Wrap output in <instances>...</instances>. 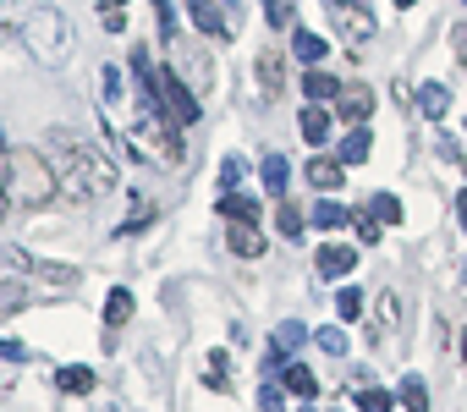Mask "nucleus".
<instances>
[{
    "mask_svg": "<svg viewBox=\"0 0 467 412\" xmlns=\"http://www.w3.org/2000/svg\"><path fill=\"white\" fill-rule=\"evenodd\" d=\"M6 210H12V198H6V187H0V221H6Z\"/></svg>",
    "mask_w": 467,
    "mask_h": 412,
    "instance_id": "nucleus-44",
    "label": "nucleus"
},
{
    "mask_svg": "<svg viewBox=\"0 0 467 412\" xmlns=\"http://www.w3.org/2000/svg\"><path fill=\"white\" fill-rule=\"evenodd\" d=\"M396 297L390 292H379V303H374V324H368V341H385V330H396Z\"/></svg>",
    "mask_w": 467,
    "mask_h": 412,
    "instance_id": "nucleus-20",
    "label": "nucleus"
},
{
    "mask_svg": "<svg viewBox=\"0 0 467 412\" xmlns=\"http://www.w3.org/2000/svg\"><path fill=\"white\" fill-rule=\"evenodd\" d=\"M231 253H237V259H259L265 253V237H259V226H231Z\"/></svg>",
    "mask_w": 467,
    "mask_h": 412,
    "instance_id": "nucleus-16",
    "label": "nucleus"
},
{
    "mask_svg": "<svg viewBox=\"0 0 467 412\" xmlns=\"http://www.w3.org/2000/svg\"><path fill=\"white\" fill-rule=\"evenodd\" d=\"M368 215H374L379 226H396V221H401V198H390V192H374V198H368Z\"/></svg>",
    "mask_w": 467,
    "mask_h": 412,
    "instance_id": "nucleus-25",
    "label": "nucleus"
},
{
    "mask_svg": "<svg viewBox=\"0 0 467 412\" xmlns=\"http://www.w3.org/2000/svg\"><path fill=\"white\" fill-rule=\"evenodd\" d=\"M220 221H231V226H259L265 221V210H259V198L254 192H220Z\"/></svg>",
    "mask_w": 467,
    "mask_h": 412,
    "instance_id": "nucleus-6",
    "label": "nucleus"
},
{
    "mask_svg": "<svg viewBox=\"0 0 467 412\" xmlns=\"http://www.w3.org/2000/svg\"><path fill=\"white\" fill-rule=\"evenodd\" d=\"M154 226V203L149 198H132V215L121 221V232H149Z\"/></svg>",
    "mask_w": 467,
    "mask_h": 412,
    "instance_id": "nucleus-31",
    "label": "nucleus"
},
{
    "mask_svg": "<svg viewBox=\"0 0 467 412\" xmlns=\"http://www.w3.org/2000/svg\"><path fill=\"white\" fill-rule=\"evenodd\" d=\"M105 94L121 99V72H116V67H105Z\"/></svg>",
    "mask_w": 467,
    "mask_h": 412,
    "instance_id": "nucleus-42",
    "label": "nucleus"
},
{
    "mask_svg": "<svg viewBox=\"0 0 467 412\" xmlns=\"http://www.w3.org/2000/svg\"><path fill=\"white\" fill-rule=\"evenodd\" d=\"M336 116H341V121H352V127H363V121L374 116V88L347 83V88H341V99H336Z\"/></svg>",
    "mask_w": 467,
    "mask_h": 412,
    "instance_id": "nucleus-9",
    "label": "nucleus"
},
{
    "mask_svg": "<svg viewBox=\"0 0 467 412\" xmlns=\"http://www.w3.org/2000/svg\"><path fill=\"white\" fill-rule=\"evenodd\" d=\"M379 232H385V226H379L374 215H358V242H363V248H368V242H379Z\"/></svg>",
    "mask_w": 467,
    "mask_h": 412,
    "instance_id": "nucleus-38",
    "label": "nucleus"
},
{
    "mask_svg": "<svg viewBox=\"0 0 467 412\" xmlns=\"http://www.w3.org/2000/svg\"><path fill=\"white\" fill-rule=\"evenodd\" d=\"M56 385H61L67 396H88V390H94V368H78V363H72V368H56Z\"/></svg>",
    "mask_w": 467,
    "mask_h": 412,
    "instance_id": "nucleus-22",
    "label": "nucleus"
},
{
    "mask_svg": "<svg viewBox=\"0 0 467 412\" xmlns=\"http://www.w3.org/2000/svg\"><path fill=\"white\" fill-rule=\"evenodd\" d=\"M325 6H330V23H336L341 45L363 50V45L374 39V12H368V0H325Z\"/></svg>",
    "mask_w": 467,
    "mask_h": 412,
    "instance_id": "nucleus-5",
    "label": "nucleus"
},
{
    "mask_svg": "<svg viewBox=\"0 0 467 412\" xmlns=\"http://www.w3.org/2000/svg\"><path fill=\"white\" fill-rule=\"evenodd\" d=\"M99 23H105L110 34H121V28H127V0H99Z\"/></svg>",
    "mask_w": 467,
    "mask_h": 412,
    "instance_id": "nucleus-34",
    "label": "nucleus"
},
{
    "mask_svg": "<svg viewBox=\"0 0 467 412\" xmlns=\"http://www.w3.org/2000/svg\"><path fill=\"white\" fill-rule=\"evenodd\" d=\"M456 221H462V232H467V187L456 192Z\"/></svg>",
    "mask_w": 467,
    "mask_h": 412,
    "instance_id": "nucleus-43",
    "label": "nucleus"
},
{
    "mask_svg": "<svg viewBox=\"0 0 467 412\" xmlns=\"http://www.w3.org/2000/svg\"><path fill=\"white\" fill-rule=\"evenodd\" d=\"M187 12H192V23H198L203 39H214V45L231 39V28H225V17H220V0H187Z\"/></svg>",
    "mask_w": 467,
    "mask_h": 412,
    "instance_id": "nucleus-10",
    "label": "nucleus"
},
{
    "mask_svg": "<svg viewBox=\"0 0 467 412\" xmlns=\"http://www.w3.org/2000/svg\"><path fill=\"white\" fill-rule=\"evenodd\" d=\"M341 170H347V165H341V160H336V154H314V160H308V170H303V176H308V181H314V187H319V192H336V187H341V181H347V176H341Z\"/></svg>",
    "mask_w": 467,
    "mask_h": 412,
    "instance_id": "nucleus-11",
    "label": "nucleus"
},
{
    "mask_svg": "<svg viewBox=\"0 0 467 412\" xmlns=\"http://www.w3.org/2000/svg\"><path fill=\"white\" fill-rule=\"evenodd\" d=\"M303 341H308L303 319H281V324H275V335H270V352H265V357H270V363H281V357H286V352H297Z\"/></svg>",
    "mask_w": 467,
    "mask_h": 412,
    "instance_id": "nucleus-12",
    "label": "nucleus"
},
{
    "mask_svg": "<svg viewBox=\"0 0 467 412\" xmlns=\"http://www.w3.org/2000/svg\"><path fill=\"white\" fill-rule=\"evenodd\" d=\"M265 17H270L275 28H292V6H286V0H265Z\"/></svg>",
    "mask_w": 467,
    "mask_h": 412,
    "instance_id": "nucleus-37",
    "label": "nucleus"
},
{
    "mask_svg": "<svg viewBox=\"0 0 467 412\" xmlns=\"http://www.w3.org/2000/svg\"><path fill=\"white\" fill-rule=\"evenodd\" d=\"M336 314H341V324L358 319V314H363V292H358V286H341V292H336Z\"/></svg>",
    "mask_w": 467,
    "mask_h": 412,
    "instance_id": "nucleus-33",
    "label": "nucleus"
},
{
    "mask_svg": "<svg viewBox=\"0 0 467 412\" xmlns=\"http://www.w3.org/2000/svg\"><path fill=\"white\" fill-rule=\"evenodd\" d=\"M203 385H209V390H231V363H225V352H209V363H203Z\"/></svg>",
    "mask_w": 467,
    "mask_h": 412,
    "instance_id": "nucleus-27",
    "label": "nucleus"
},
{
    "mask_svg": "<svg viewBox=\"0 0 467 412\" xmlns=\"http://www.w3.org/2000/svg\"><path fill=\"white\" fill-rule=\"evenodd\" d=\"M396 6H401V12H407V6H418V0H396Z\"/></svg>",
    "mask_w": 467,
    "mask_h": 412,
    "instance_id": "nucleus-47",
    "label": "nucleus"
},
{
    "mask_svg": "<svg viewBox=\"0 0 467 412\" xmlns=\"http://www.w3.org/2000/svg\"><path fill=\"white\" fill-rule=\"evenodd\" d=\"M292 45H297V61H303V67H319V61H325V50H330L319 34H303V28H297V39H292Z\"/></svg>",
    "mask_w": 467,
    "mask_h": 412,
    "instance_id": "nucleus-26",
    "label": "nucleus"
},
{
    "mask_svg": "<svg viewBox=\"0 0 467 412\" xmlns=\"http://www.w3.org/2000/svg\"><path fill=\"white\" fill-rule=\"evenodd\" d=\"M286 187H292V165H286L281 154H265V192L286 198Z\"/></svg>",
    "mask_w": 467,
    "mask_h": 412,
    "instance_id": "nucleus-19",
    "label": "nucleus"
},
{
    "mask_svg": "<svg viewBox=\"0 0 467 412\" xmlns=\"http://www.w3.org/2000/svg\"><path fill=\"white\" fill-rule=\"evenodd\" d=\"M237 181H243V160L225 154V160H220V192H237Z\"/></svg>",
    "mask_w": 467,
    "mask_h": 412,
    "instance_id": "nucleus-35",
    "label": "nucleus"
},
{
    "mask_svg": "<svg viewBox=\"0 0 467 412\" xmlns=\"http://www.w3.org/2000/svg\"><path fill=\"white\" fill-rule=\"evenodd\" d=\"M28 308V286L23 281H0V319H12Z\"/></svg>",
    "mask_w": 467,
    "mask_h": 412,
    "instance_id": "nucleus-23",
    "label": "nucleus"
},
{
    "mask_svg": "<svg viewBox=\"0 0 467 412\" xmlns=\"http://www.w3.org/2000/svg\"><path fill=\"white\" fill-rule=\"evenodd\" d=\"M39 6H45V0H0V28H12V34H17Z\"/></svg>",
    "mask_w": 467,
    "mask_h": 412,
    "instance_id": "nucleus-17",
    "label": "nucleus"
},
{
    "mask_svg": "<svg viewBox=\"0 0 467 412\" xmlns=\"http://www.w3.org/2000/svg\"><path fill=\"white\" fill-rule=\"evenodd\" d=\"M281 385H286V390H292L297 401H308V396L319 390V379H314V374H308L303 363H286V368H281Z\"/></svg>",
    "mask_w": 467,
    "mask_h": 412,
    "instance_id": "nucleus-21",
    "label": "nucleus"
},
{
    "mask_svg": "<svg viewBox=\"0 0 467 412\" xmlns=\"http://www.w3.org/2000/svg\"><path fill=\"white\" fill-rule=\"evenodd\" d=\"M254 72H259V94H265V99H275V94L286 88V56H281L275 45H270V50H259Z\"/></svg>",
    "mask_w": 467,
    "mask_h": 412,
    "instance_id": "nucleus-8",
    "label": "nucleus"
},
{
    "mask_svg": "<svg viewBox=\"0 0 467 412\" xmlns=\"http://www.w3.org/2000/svg\"><path fill=\"white\" fill-rule=\"evenodd\" d=\"M127 319H132V292L116 286V292L105 297V324H127Z\"/></svg>",
    "mask_w": 467,
    "mask_h": 412,
    "instance_id": "nucleus-28",
    "label": "nucleus"
},
{
    "mask_svg": "<svg viewBox=\"0 0 467 412\" xmlns=\"http://www.w3.org/2000/svg\"><path fill=\"white\" fill-rule=\"evenodd\" d=\"M259 407H265V412H286V390L265 385V390H259Z\"/></svg>",
    "mask_w": 467,
    "mask_h": 412,
    "instance_id": "nucleus-39",
    "label": "nucleus"
},
{
    "mask_svg": "<svg viewBox=\"0 0 467 412\" xmlns=\"http://www.w3.org/2000/svg\"><path fill=\"white\" fill-rule=\"evenodd\" d=\"M17 39H23V50H28L39 67H67V56H72V28H67V17H61L56 6H39V12L17 28Z\"/></svg>",
    "mask_w": 467,
    "mask_h": 412,
    "instance_id": "nucleus-4",
    "label": "nucleus"
},
{
    "mask_svg": "<svg viewBox=\"0 0 467 412\" xmlns=\"http://www.w3.org/2000/svg\"><path fill=\"white\" fill-rule=\"evenodd\" d=\"M275 232H281V237H292V242L303 237V210H297V203H281V215H275Z\"/></svg>",
    "mask_w": 467,
    "mask_h": 412,
    "instance_id": "nucleus-32",
    "label": "nucleus"
},
{
    "mask_svg": "<svg viewBox=\"0 0 467 412\" xmlns=\"http://www.w3.org/2000/svg\"><path fill=\"white\" fill-rule=\"evenodd\" d=\"M0 357H6V363H28V346L23 341H0Z\"/></svg>",
    "mask_w": 467,
    "mask_h": 412,
    "instance_id": "nucleus-40",
    "label": "nucleus"
},
{
    "mask_svg": "<svg viewBox=\"0 0 467 412\" xmlns=\"http://www.w3.org/2000/svg\"><path fill=\"white\" fill-rule=\"evenodd\" d=\"M127 149L138 154V160H149V165H176L182 160V121L176 116H165L160 105H149L138 121H132V132H127Z\"/></svg>",
    "mask_w": 467,
    "mask_h": 412,
    "instance_id": "nucleus-3",
    "label": "nucleus"
},
{
    "mask_svg": "<svg viewBox=\"0 0 467 412\" xmlns=\"http://www.w3.org/2000/svg\"><path fill=\"white\" fill-rule=\"evenodd\" d=\"M368 149H374V138H368L363 127H352V132L341 138V154H336V160H341V165H363V160H368Z\"/></svg>",
    "mask_w": 467,
    "mask_h": 412,
    "instance_id": "nucleus-18",
    "label": "nucleus"
},
{
    "mask_svg": "<svg viewBox=\"0 0 467 412\" xmlns=\"http://www.w3.org/2000/svg\"><path fill=\"white\" fill-rule=\"evenodd\" d=\"M418 110H423L429 121H440V116L451 110V88H445V83H423V88H418Z\"/></svg>",
    "mask_w": 467,
    "mask_h": 412,
    "instance_id": "nucleus-15",
    "label": "nucleus"
},
{
    "mask_svg": "<svg viewBox=\"0 0 467 412\" xmlns=\"http://www.w3.org/2000/svg\"><path fill=\"white\" fill-rule=\"evenodd\" d=\"M297 127H303V138H308L314 149H319V143H330V132H336V121H330V110H325V105H308Z\"/></svg>",
    "mask_w": 467,
    "mask_h": 412,
    "instance_id": "nucleus-14",
    "label": "nucleus"
},
{
    "mask_svg": "<svg viewBox=\"0 0 467 412\" xmlns=\"http://www.w3.org/2000/svg\"><path fill=\"white\" fill-rule=\"evenodd\" d=\"M341 88H347V83H336V77H330V72H319V67L303 77V94H308V105H330V99H341Z\"/></svg>",
    "mask_w": 467,
    "mask_h": 412,
    "instance_id": "nucleus-13",
    "label": "nucleus"
},
{
    "mask_svg": "<svg viewBox=\"0 0 467 412\" xmlns=\"http://www.w3.org/2000/svg\"><path fill=\"white\" fill-rule=\"evenodd\" d=\"M451 45H456V61L467 67V23H456V28H451Z\"/></svg>",
    "mask_w": 467,
    "mask_h": 412,
    "instance_id": "nucleus-41",
    "label": "nucleus"
},
{
    "mask_svg": "<svg viewBox=\"0 0 467 412\" xmlns=\"http://www.w3.org/2000/svg\"><path fill=\"white\" fill-rule=\"evenodd\" d=\"M314 341H319V346H325L330 357H341V352H347V330H341V324H325V330H319Z\"/></svg>",
    "mask_w": 467,
    "mask_h": 412,
    "instance_id": "nucleus-36",
    "label": "nucleus"
},
{
    "mask_svg": "<svg viewBox=\"0 0 467 412\" xmlns=\"http://www.w3.org/2000/svg\"><path fill=\"white\" fill-rule=\"evenodd\" d=\"M314 270H319V281H347L352 270H358V253L347 248V242H330V248H319V259H314Z\"/></svg>",
    "mask_w": 467,
    "mask_h": 412,
    "instance_id": "nucleus-7",
    "label": "nucleus"
},
{
    "mask_svg": "<svg viewBox=\"0 0 467 412\" xmlns=\"http://www.w3.org/2000/svg\"><path fill=\"white\" fill-rule=\"evenodd\" d=\"M6 154H12V149H6V132H0V160H6Z\"/></svg>",
    "mask_w": 467,
    "mask_h": 412,
    "instance_id": "nucleus-46",
    "label": "nucleus"
},
{
    "mask_svg": "<svg viewBox=\"0 0 467 412\" xmlns=\"http://www.w3.org/2000/svg\"><path fill=\"white\" fill-rule=\"evenodd\" d=\"M347 221H352V215H347V203H336V198H325L319 210H314V226H319V232H341Z\"/></svg>",
    "mask_w": 467,
    "mask_h": 412,
    "instance_id": "nucleus-24",
    "label": "nucleus"
},
{
    "mask_svg": "<svg viewBox=\"0 0 467 412\" xmlns=\"http://www.w3.org/2000/svg\"><path fill=\"white\" fill-rule=\"evenodd\" d=\"M0 187H6V198L17 210H39V203H50L61 192V176L39 149H12L0 160Z\"/></svg>",
    "mask_w": 467,
    "mask_h": 412,
    "instance_id": "nucleus-2",
    "label": "nucleus"
},
{
    "mask_svg": "<svg viewBox=\"0 0 467 412\" xmlns=\"http://www.w3.org/2000/svg\"><path fill=\"white\" fill-rule=\"evenodd\" d=\"M297 412H308V407H297Z\"/></svg>",
    "mask_w": 467,
    "mask_h": 412,
    "instance_id": "nucleus-48",
    "label": "nucleus"
},
{
    "mask_svg": "<svg viewBox=\"0 0 467 412\" xmlns=\"http://www.w3.org/2000/svg\"><path fill=\"white\" fill-rule=\"evenodd\" d=\"M56 176H61V198H67V203H94V198L116 192V165H110L99 149L72 143V138H61V165H56Z\"/></svg>",
    "mask_w": 467,
    "mask_h": 412,
    "instance_id": "nucleus-1",
    "label": "nucleus"
},
{
    "mask_svg": "<svg viewBox=\"0 0 467 412\" xmlns=\"http://www.w3.org/2000/svg\"><path fill=\"white\" fill-rule=\"evenodd\" d=\"M396 407V396L390 390H374V385H363L358 390V412H390Z\"/></svg>",
    "mask_w": 467,
    "mask_h": 412,
    "instance_id": "nucleus-30",
    "label": "nucleus"
},
{
    "mask_svg": "<svg viewBox=\"0 0 467 412\" xmlns=\"http://www.w3.org/2000/svg\"><path fill=\"white\" fill-rule=\"evenodd\" d=\"M456 346H462V363H467V330H462V341H456Z\"/></svg>",
    "mask_w": 467,
    "mask_h": 412,
    "instance_id": "nucleus-45",
    "label": "nucleus"
},
{
    "mask_svg": "<svg viewBox=\"0 0 467 412\" xmlns=\"http://www.w3.org/2000/svg\"><path fill=\"white\" fill-rule=\"evenodd\" d=\"M396 396H401V401H407V407H412V412H429V385H423V379H418V374H407V379H401V390H396Z\"/></svg>",
    "mask_w": 467,
    "mask_h": 412,
    "instance_id": "nucleus-29",
    "label": "nucleus"
}]
</instances>
